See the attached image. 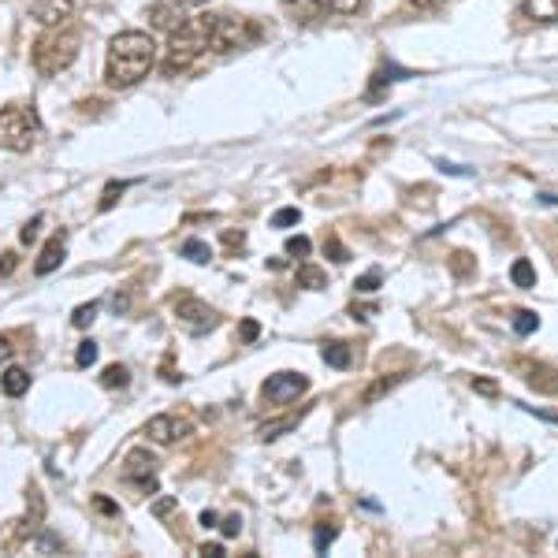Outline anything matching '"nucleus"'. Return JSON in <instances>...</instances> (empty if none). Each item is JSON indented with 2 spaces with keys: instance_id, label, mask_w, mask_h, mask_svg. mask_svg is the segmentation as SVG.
Listing matches in <instances>:
<instances>
[{
  "instance_id": "obj_1",
  "label": "nucleus",
  "mask_w": 558,
  "mask_h": 558,
  "mask_svg": "<svg viewBox=\"0 0 558 558\" xmlns=\"http://www.w3.org/2000/svg\"><path fill=\"white\" fill-rule=\"evenodd\" d=\"M157 68V41L146 31H123L108 41L105 57V83L112 89L138 86Z\"/></svg>"
},
{
  "instance_id": "obj_2",
  "label": "nucleus",
  "mask_w": 558,
  "mask_h": 558,
  "mask_svg": "<svg viewBox=\"0 0 558 558\" xmlns=\"http://www.w3.org/2000/svg\"><path fill=\"white\" fill-rule=\"evenodd\" d=\"M168 49H165V60H160V71L168 78H183V75H194L209 64L213 49H209V23L205 15H191L175 34H168Z\"/></svg>"
},
{
  "instance_id": "obj_3",
  "label": "nucleus",
  "mask_w": 558,
  "mask_h": 558,
  "mask_svg": "<svg viewBox=\"0 0 558 558\" xmlns=\"http://www.w3.org/2000/svg\"><path fill=\"white\" fill-rule=\"evenodd\" d=\"M78 45H83V34L75 31V26H45V34L38 41H34L31 49V64L38 75L52 78L60 75V71H68L71 64H75L78 57Z\"/></svg>"
},
{
  "instance_id": "obj_4",
  "label": "nucleus",
  "mask_w": 558,
  "mask_h": 558,
  "mask_svg": "<svg viewBox=\"0 0 558 558\" xmlns=\"http://www.w3.org/2000/svg\"><path fill=\"white\" fill-rule=\"evenodd\" d=\"M205 23H209L213 57H228V52L254 49V45L265 38L260 23L246 20V15H205Z\"/></svg>"
},
{
  "instance_id": "obj_5",
  "label": "nucleus",
  "mask_w": 558,
  "mask_h": 558,
  "mask_svg": "<svg viewBox=\"0 0 558 558\" xmlns=\"http://www.w3.org/2000/svg\"><path fill=\"white\" fill-rule=\"evenodd\" d=\"M41 138V116L34 105H4L0 108V149L31 153Z\"/></svg>"
},
{
  "instance_id": "obj_6",
  "label": "nucleus",
  "mask_w": 558,
  "mask_h": 558,
  "mask_svg": "<svg viewBox=\"0 0 558 558\" xmlns=\"http://www.w3.org/2000/svg\"><path fill=\"white\" fill-rule=\"evenodd\" d=\"M172 313L179 320V328H186L191 336H205L220 324V313L209 302L194 299V294H172Z\"/></svg>"
},
{
  "instance_id": "obj_7",
  "label": "nucleus",
  "mask_w": 558,
  "mask_h": 558,
  "mask_svg": "<svg viewBox=\"0 0 558 558\" xmlns=\"http://www.w3.org/2000/svg\"><path fill=\"white\" fill-rule=\"evenodd\" d=\"M310 391V380H305V373H276L268 376L265 384H260V399L268 402V407H287V402H294L299 395Z\"/></svg>"
},
{
  "instance_id": "obj_8",
  "label": "nucleus",
  "mask_w": 558,
  "mask_h": 558,
  "mask_svg": "<svg viewBox=\"0 0 558 558\" xmlns=\"http://www.w3.org/2000/svg\"><path fill=\"white\" fill-rule=\"evenodd\" d=\"M123 484H131V488L142 495H157V488H160L157 462H153L146 451H131L128 462H123Z\"/></svg>"
},
{
  "instance_id": "obj_9",
  "label": "nucleus",
  "mask_w": 558,
  "mask_h": 558,
  "mask_svg": "<svg viewBox=\"0 0 558 558\" xmlns=\"http://www.w3.org/2000/svg\"><path fill=\"white\" fill-rule=\"evenodd\" d=\"M142 436H146L149 444H157V447H172L175 439L191 436V421L179 417V413H157V417H149V421H146Z\"/></svg>"
},
{
  "instance_id": "obj_10",
  "label": "nucleus",
  "mask_w": 558,
  "mask_h": 558,
  "mask_svg": "<svg viewBox=\"0 0 558 558\" xmlns=\"http://www.w3.org/2000/svg\"><path fill=\"white\" fill-rule=\"evenodd\" d=\"M186 0H153L149 4V26L153 31H165V34H175L191 15H186Z\"/></svg>"
},
{
  "instance_id": "obj_11",
  "label": "nucleus",
  "mask_w": 558,
  "mask_h": 558,
  "mask_svg": "<svg viewBox=\"0 0 558 558\" xmlns=\"http://www.w3.org/2000/svg\"><path fill=\"white\" fill-rule=\"evenodd\" d=\"M78 0H34L31 4V15L38 20L41 26H64L71 23V15H75Z\"/></svg>"
},
{
  "instance_id": "obj_12",
  "label": "nucleus",
  "mask_w": 558,
  "mask_h": 558,
  "mask_svg": "<svg viewBox=\"0 0 558 558\" xmlns=\"http://www.w3.org/2000/svg\"><path fill=\"white\" fill-rule=\"evenodd\" d=\"M518 368L525 373V384L533 387L536 395H558V368L544 362H518Z\"/></svg>"
},
{
  "instance_id": "obj_13",
  "label": "nucleus",
  "mask_w": 558,
  "mask_h": 558,
  "mask_svg": "<svg viewBox=\"0 0 558 558\" xmlns=\"http://www.w3.org/2000/svg\"><path fill=\"white\" fill-rule=\"evenodd\" d=\"M64 254H68V235H64V231H57V235H52L49 242H45L41 257L34 260V272H38V276L57 272V268L64 265Z\"/></svg>"
},
{
  "instance_id": "obj_14",
  "label": "nucleus",
  "mask_w": 558,
  "mask_h": 558,
  "mask_svg": "<svg viewBox=\"0 0 558 558\" xmlns=\"http://www.w3.org/2000/svg\"><path fill=\"white\" fill-rule=\"evenodd\" d=\"M0 391L8 395V399H20V395H26L31 391V373H26V368H4V373H0Z\"/></svg>"
},
{
  "instance_id": "obj_15",
  "label": "nucleus",
  "mask_w": 558,
  "mask_h": 558,
  "mask_svg": "<svg viewBox=\"0 0 558 558\" xmlns=\"http://www.w3.org/2000/svg\"><path fill=\"white\" fill-rule=\"evenodd\" d=\"M521 15L533 23H558V0H525Z\"/></svg>"
},
{
  "instance_id": "obj_16",
  "label": "nucleus",
  "mask_w": 558,
  "mask_h": 558,
  "mask_svg": "<svg viewBox=\"0 0 558 558\" xmlns=\"http://www.w3.org/2000/svg\"><path fill=\"white\" fill-rule=\"evenodd\" d=\"M320 357L331 368H350V365H354V350H350L347 343H324L320 347Z\"/></svg>"
},
{
  "instance_id": "obj_17",
  "label": "nucleus",
  "mask_w": 558,
  "mask_h": 558,
  "mask_svg": "<svg viewBox=\"0 0 558 558\" xmlns=\"http://www.w3.org/2000/svg\"><path fill=\"white\" fill-rule=\"evenodd\" d=\"M510 279H514V287H521V291H533L536 287V268L529 257H518L514 265H510Z\"/></svg>"
},
{
  "instance_id": "obj_18",
  "label": "nucleus",
  "mask_w": 558,
  "mask_h": 558,
  "mask_svg": "<svg viewBox=\"0 0 558 558\" xmlns=\"http://www.w3.org/2000/svg\"><path fill=\"white\" fill-rule=\"evenodd\" d=\"M179 254H183L186 260H194V265H209L213 260L209 242H202V239H186L183 246H179Z\"/></svg>"
},
{
  "instance_id": "obj_19",
  "label": "nucleus",
  "mask_w": 558,
  "mask_h": 558,
  "mask_svg": "<svg viewBox=\"0 0 558 558\" xmlns=\"http://www.w3.org/2000/svg\"><path fill=\"white\" fill-rule=\"evenodd\" d=\"M299 287H305V291H324V287H328V276H324V268H317V265H302Z\"/></svg>"
},
{
  "instance_id": "obj_20",
  "label": "nucleus",
  "mask_w": 558,
  "mask_h": 558,
  "mask_svg": "<svg viewBox=\"0 0 558 558\" xmlns=\"http://www.w3.org/2000/svg\"><path fill=\"white\" fill-rule=\"evenodd\" d=\"M299 421H302V413H291V417H279V421H272V425H260L257 436L268 444V439H279L283 432H291L294 425H299Z\"/></svg>"
},
{
  "instance_id": "obj_21",
  "label": "nucleus",
  "mask_w": 558,
  "mask_h": 558,
  "mask_svg": "<svg viewBox=\"0 0 558 558\" xmlns=\"http://www.w3.org/2000/svg\"><path fill=\"white\" fill-rule=\"evenodd\" d=\"M128 384H131L128 365H108L101 373V387H108V391H116V387H128Z\"/></svg>"
},
{
  "instance_id": "obj_22",
  "label": "nucleus",
  "mask_w": 558,
  "mask_h": 558,
  "mask_svg": "<svg viewBox=\"0 0 558 558\" xmlns=\"http://www.w3.org/2000/svg\"><path fill=\"white\" fill-rule=\"evenodd\" d=\"M399 380H402V376H380V380H376V384L368 387V391L362 395V402H365V407H373V402L380 399V395H387V391H391V387L399 384Z\"/></svg>"
},
{
  "instance_id": "obj_23",
  "label": "nucleus",
  "mask_w": 558,
  "mask_h": 558,
  "mask_svg": "<svg viewBox=\"0 0 558 558\" xmlns=\"http://www.w3.org/2000/svg\"><path fill=\"white\" fill-rule=\"evenodd\" d=\"M536 328H539V317L533 310H518L514 313V331H518V336H533Z\"/></svg>"
},
{
  "instance_id": "obj_24",
  "label": "nucleus",
  "mask_w": 558,
  "mask_h": 558,
  "mask_svg": "<svg viewBox=\"0 0 558 558\" xmlns=\"http://www.w3.org/2000/svg\"><path fill=\"white\" fill-rule=\"evenodd\" d=\"M324 254H331V260H336V265H347V260H350V250L336 235L324 239Z\"/></svg>"
},
{
  "instance_id": "obj_25",
  "label": "nucleus",
  "mask_w": 558,
  "mask_h": 558,
  "mask_svg": "<svg viewBox=\"0 0 558 558\" xmlns=\"http://www.w3.org/2000/svg\"><path fill=\"white\" fill-rule=\"evenodd\" d=\"M97 310H101V305H97V302L78 305V310H75V317H71V324H75V328H89V324L97 320Z\"/></svg>"
},
{
  "instance_id": "obj_26",
  "label": "nucleus",
  "mask_w": 558,
  "mask_h": 558,
  "mask_svg": "<svg viewBox=\"0 0 558 558\" xmlns=\"http://www.w3.org/2000/svg\"><path fill=\"white\" fill-rule=\"evenodd\" d=\"M283 8H291V12L302 15L305 23H310L313 15H317V0H283Z\"/></svg>"
},
{
  "instance_id": "obj_27",
  "label": "nucleus",
  "mask_w": 558,
  "mask_h": 558,
  "mask_svg": "<svg viewBox=\"0 0 558 558\" xmlns=\"http://www.w3.org/2000/svg\"><path fill=\"white\" fill-rule=\"evenodd\" d=\"M94 362H97V343H94V339H86V343H78L75 365H78V368H89Z\"/></svg>"
},
{
  "instance_id": "obj_28",
  "label": "nucleus",
  "mask_w": 558,
  "mask_h": 558,
  "mask_svg": "<svg viewBox=\"0 0 558 558\" xmlns=\"http://www.w3.org/2000/svg\"><path fill=\"white\" fill-rule=\"evenodd\" d=\"M376 287H380V268H368V272L354 283V291H357V294H373Z\"/></svg>"
},
{
  "instance_id": "obj_29",
  "label": "nucleus",
  "mask_w": 558,
  "mask_h": 558,
  "mask_svg": "<svg viewBox=\"0 0 558 558\" xmlns=\"http://www.w3.org/2000/svg\"><path fill=\"white\" fill-rule=\"evenodd\" d=\"M324 8H331V12H339V15H354L357 8L365 4V0H320Z\"/></svg>"
},
{
  "instance_id": "obj_30",
  "label": "nucleus",
  "mask_w": 558,
  "mask_h": 558,
  "mask_svg": "<svg viewBox=\"0 0 558 558\" xmlns=\"http://www.w3.org/2000/svg\"><path fill=\"white\" fill-rule=\"evenodd\" d=\"M339 536V529L336 525H317V536H313V547H317V551H328V544L331 539Z\"/></svg>"
},
{
  "instance_id": "obj_31",
  "label": "nucleus",
  "mask_w": 558,
  "mask_h": 558,
  "mask_svg": "<svg viewBox=\"0 0 558 558\" xmlns=\"http://www.w3.org/2000/svg\"><path fill=\"white\" fill-rule=\"evenodd\" d=\"M41 223H45V216H34V220L26 223V228L20 231V242H23V246H31V242H38V235H41Z\"/></svg>"
},
{
  "instance_id": "obj_32",
  "label": "nucleus",
  "mask_w": 558,
  "mask_h": 558,
  "mask_svg": "<svg viewBox=\"0 0 558 558\" xmlns=\"http://www.w3.org/2000/svg\"><path fill=\"white\" fill-rule=\"evenodd\" d=\"M451 268H454V276H470L473 272V257L465 254V250H458V254H451Z\"/></svg>"
},
{
  "instance_id": "obj_33",
  "label": "nucleus",
  "mask_w": 558,
  "mask_h": 558,
  "mask_svg": "<svg viewBox=\"0 0 558 558\" xmlns=\"http://www.w3.org/2000/svg\"><path fill=\"white\" fill-rule=\"evenodd\" d=\"M313 250V242L305 239V235H299V239H287V257H305Z\"/></svg>"
},
{
  "instance_id": "obj_34",
  "label": "nucleus",
  "mask_w": 558,
  "mask_h": 558,
  "mask_svg": "<svg viewBox=\"0 0 558 558\" xmlns=\"http://www.w3.org/2000/svg\"><path fill=\"white\" fill-rule=\"evenodd\" d=\"M302 220V213L299 209H279L272 216V228H291V223H299Z\"/></svg>"
},
{
  "instance_id": "obj_35",
  "label": "nucleus",
  "mask_w": 558,
  "mask_h": 558,
  "mask_svg": "<svg viewBox=\"0 0 558 558\" xmlns=\"http://www.w3.org/2000/svg\"><path fill=\"white\" fill-rule=\"evenodd\" d=\"M123 191H128V183H108V186H105V197H101V209H112L116 197H120Z\"/></svg>"
},
{
  "instance_id": "obj_36",
  "label": "nucleus",
  "mask_w": 558,
  "mask_h": 558,
  "mask_svg": "<svg viewBox=\"0 0 558 558\" xmlns=\"http://www.w3.org/2000/svg\"><path fill=\"white\" fill-rule=\"evenodd\" d=\"M473 391H481V395H488V399H495V395H499V384L488 380V376H473Z\"/></svg>"
},
{
  "instance_id": "obj_37",
  "label": "nucleus",
  "mask_w": 558,
  "mask_h": 558,
  "mask_svg": "<svg viewBox=\"0 0 558 558\" xmlns=\"http://www.w3.org/2000/svg\"><path fill=\"white\" fill-rule=\"evenodd\" d=\"M175 510H179L175 499H157V502H153V514H157V518H168V514H175Z\"/></svg>"
},
{
  "instance_id": "obj_38",
  "label": "nucleus",
  "mask_w": 558,
  "mask_h": 558,
  "mask_svg": "<svg viewBox=\"0 0 558 558\" xmlns=\"http://www.w3.org/2000/svg\"><path fill=\"white\" fill-rule=\"evenodd\" d=\"M94 507L101 510V514H108V518H116V514H120V507H116L112 499H105V495H97V499H94Z\"/></svg>"
},
{
  "instance_id": "obj_39",
  "label": "nucleus",
  "mask_w": 558,
  "mask_h": 558,
  "mask_svg": "<svg viewBox=\"0 0 558 558\" xmlns=\"http://www.w3.org/2000/svg\"><path fill=\"white\" fill-rule=\"evenodd\" d=\"M223 536H239V529H242V518L239 514H228V518H223Z\"/></svg>"
},
{
  "instance_id": "obj_40",
  "label": "nucleus",
  "mask_w": 558,
  "mask_h": 558,
  "mask_svg": "<svg viewBox=\"0 0 558 558\" xmlns=\"http://www.w3.org/2000/svg\"><path fill=\"white\" fill-rule=\"evenodd\" d=\"M257 336H260L257 320H242V343H254Z\"/></svg>"
},
{
  "instance_id": "obj_41",
  "label": "nucleus",
  "mask_w": 558,
  "mask_h": 558,
  "mask_svg": "<svg viewBox=\"0 0 558 558\" xmlns=\"http://www.w3.org/2000/svg\"><path fill=\"white\" fill-rule=\"evenodd\" d=\"M15 265H20V257H15L12 250H8V254H0V276H8V272H12Z\"/></svg>"
},
{
  "instance_id": "obj_42",
  "label": "nucleus",
  "mask_w": 558,
  "mask_h": 558,
  "mask_svg": "<svg viewBox=\"0 0 558 558\" xmlns=\"http://www.w3.org/2000/svg\"><path fill=\"white\" fill-rule=\"evenodd\" d=\"M350 313H354V317H362V320H368V317L376 313V305H354Z\"/></svg>"
},
{
  "instance_id": "obj_43",
  "label": "nucleus",
  "mask_w": 558,
  "mask_h": 558,
  "mask_svg": "<svg viewBox=\"0 0 558 558\" xmlns=\"http://www.w3.org/2000/svg\"><path fill=\"white\" fill-rule=\"evenodd\" d=\"M202 555H205V558H223V547H220V544H205V547H202Z\"/></svg>"
},
{
  "instance_id": "obj_44",
  "label": "nucleus",
  "mask_w": 558,
  "mask_h": 558,
  "mask_svg": "<svg viewBox=\"0 0 558 558\" xmlns=\"http://www.w3.org/2000/svg\"><path fill=\"white\" fill-rule=\"evenodd\" d=\"M8 357H12V343H8V339H4V336H0V365H4V362H8Z\"/></svg>"
},
{
  "instance_id": "obj_45",
  "label": "nucleus",
  "mask_w": 558,
  "mask_h": 558,
  "mask_svg": "<svg viewBox=\"0 0 558 558\" xmlns=\"http://www.w3.org/2000/svg\"><path fill=\"white\" fill-rule=\"evenodd\" d=\"M223 242H228V246H242V242H246V235H242V231H239V235H235V231H228V235H223Z\"/></svg>"
},
{
  "instance_id": "obj_46",
  "label": "nucleus",
  "mask_w": 558,
  "mask_h": 558,
  "mask_svg": "<svg viewBox=\"0 0 558 558\" xmlns=\"http://www.w3.org/2000/svg\"><path fill=\"white\" fill-rule=\"evenodd\" d=\"M216 521H220V514H216V510H205V514H202V525H205V529H213Z\"/></svg>"
},
{
  "instance_id": "obj_47",
  "label": "nucleus",
  "mask_w": 558,
  "mask_h": 558,
  "mask_svg": "<svg viewBox=\"0 0 558 558\" xmlns=\"http://www.w3.org/2000/svg\"><path fill=\"white\" fill-rule=\"evenodd\" d=\"M410 4H413V8H439L444 0H410Z\"/></svg>"
},
{
  "instance_id": "obj_48",
  "label": "nucleus",
  "mask_w": 558,
  "mask_h": 558,
  "mask_svg": "<svg viewBox=\"0 0 558 558\" xmlns=\"http://www.w3.org/2000/svg\"><path fill=\"white\" fill-rule=\"evenodd\" d=\"M539 202H547V205H558V194H539Z\"/></svg>"
},
{
  "instance_id": "obj_49",
  "label": "nucleus",
  "mask_w": 558,
  "mask_h": 558,
  "mask_svg": "<svg viewBox=\"0 0 558 558\" xmlns=\"http://www.w3.org/2000/svg\"><path fill=\"white\" fill-rule=\"evenodd\" d=\"M186 4H205V0H186Z\"/></svg>"
}]
</instances>
